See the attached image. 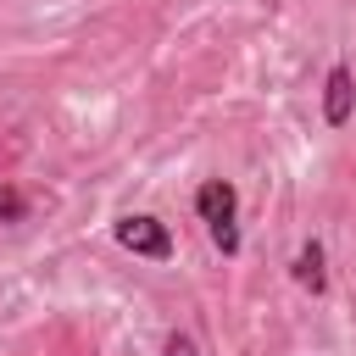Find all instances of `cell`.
Here are the masks:
<instances>
[{"label": "cell", "instance_id": "8992f818", "mask_svg": "<svg viewBox=\"0 0 356 356\" xmlns=\"http://www.w3.org/2000/svg\"><path fill=\"white\" fill-rule=\"evenodd\" d=\"M161 356H200V345H195L184 328H172V334H167V345H161Z\"/></svg>", "mask_w": 356, "mask_h": 356}, {"label": "cell", "instance_id": "6da1fadb", "mask_svg": "<svg viewBox=\"0 0 356 356\" xmlns=\"http://www.w3.org/2000/svg\"><path fill=\"white\" fill-rule=\"evenodd\" d=\"M195 217L206 222V234L222 256H239V245H245L239 239V189L228 178H206L195 189Z\"/></svg>", "mask_w": 356, "mask_h": 356}, {"label": "cell", "instance_id": "5b68a950", "mask_svg": "<svg viewBox=\"0 0 356 356\" xmlns=\"http://www.w3.org/2000/svg\"><path fill=\"white\" fill-rule=\"evenodd\" d=\"M28 217V195L17 189V184H0V228H11V222H22Z\"/></svg>", "mask_w": 356, "mask_h": 356}, {"label": "cell", "instance_id": "7a4b0ae2", "mask_svg": "<svg viewBox=\"0 0 356 356\" xmlns=\"http://www.w3.org/2000/svg\"><path fill=\"white\" fill-rule=\"evenodd\" d=\"M111 239H117L122 250L145 256V261H172V228H167L161 217H150V211L117 217V222H111Z\"/></svg>", "mask_w": 356, "mask_h": 356}, {"label": "cell", "instance_id": "3957f363", "mask_svg": "<svg viewBox=\"0 0 356 356\" xmlns=\"http://www.w3.org/2000/svg\"><path fill=\"white\" fill-rule=\"evenodd\" d=\"M350 117H356V72L345 61H334L328 78H323V122L328 128H345Z\"/></svg>", "mask_w": 356, "mask_h": 356}, {"label": "cell", "instance_id": "277c9868", "mask_svg": "<svg viewBox=\"0 0 356 356\" xmlns=\"http://www.w3.org/2000/svg\"><path fill=\"white\" fill-rule=\"evenodd\" d=\"M289 278H295L300 289H312V295H323V289H328V273H323V239H306V245L295 250Z\"/></svg>", "mask_w": 356, "mask_h": 356}]
</instances>
